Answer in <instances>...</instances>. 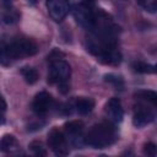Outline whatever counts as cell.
I'll return each mask as SVG.
<instances>
[{"instance_id": "22", "label": "cell", "mask_w": 157, "mask_h": 157, "mask_svg": "<svg viewBox=\"0 0 157 157\" xmlns=\"http://www.w3.org/2000/svg\"><path fill=\"white\" fill-rule=\"evenodd\" d=\"M20 18V15L16 12V11H10V12H7L5 16H4V21L6 22V23H13V22H16L17 20Z\"/></svg>"}, {"instance_id": "5", "label": "cell", "mask_w": 157, "mask_h": 157, "mask_svg": "<svg viewBox=\"0 0 157 157\" xmlns=\"http://www.w3.org/2000/svg\"><path fill=\"white\" fill-rule=\"evenodd\" d=\"M48 146L56 156H66L69 148L66 146V140L64 134L59 129H52L48 134Z\"/></svg>"}, {"instance_id": "23", "label": "cell", "mask_w": 157, "mask_h": 157, "mask_svg": "<svg viewBox=\"0 0 157 157\" xmlns=\"http://www.w3.org/2000/svg\"><path fill=\"white\" fill-rule=\"evenodd\" d=\"M0 109L1 110H5L6 109V103H5V101H4L2 97H0Z\"/></svg>"}, {"instance_id": "26", "label": "cell", "mask_w": 157, "mask_h": 157, "mask_svg": "<svg viewBox=\"0 0 157 157\" xmlns=\"http://www.w3.org/2000/svg\"><path fill=\"white\" fill-rule=\"evenodd\" d=\"M29 1H32V2H36V1H37V0H29Z\"/></svg>"}, {"instance_id": "13", "label": "cell", "mask_w": 157, "mask_h": 157, "mask_svg": "<svg viewBox=\"0 0 157 157\" xmlns=\"http://www.w3.org/2000/svg\"><path fill=\"white\" fill-rule=\"evenodd\" d=\"M64 128H65V132L70 137L75 139V137H78L82 134V131H83V123L81 120H71V121L66 123Z\"/></svg>"}, {"instance_id": "12", "label": "cell", "mask_w": 157, "mask_h": 157, "mask_svg": "<svg viewBox=\"0 0 157 157\" xmlns=\"http://www.w3.org/2000/svg\"><path fill=\"white\" fill-rule=\"evenodd\" d=\"M17 148V140L13 135L6 134L0 139V152L9 153Z\"/></svg>"}, {"instance_id": "14", "label": "cell", "mask_w": 157, "mask_h": 157, "mask_svg": "<svg viewBox=\"0 0 157 157\" xmlns=\"http://www.w3.org/2000/svg\"><path fill=\"white\" fill-rule=\"evenodd\" d=\"M21 74L25 78V81L28 83V85H34L38 78H39V75H38V71L33 67H29V66H23L21 69Z\"/></svg>"}, {"instance_id": "16", "label": "cell", "mask_w": 157, "mask_h": 157, "mask_svg": "<svg viewBox=\"0 0 157 157\" xmlns=\"http://www.w3.org/2000/svg\"><path fill=\"white\" fill-rule=\"evenodd\" d=\"M13 63L7 47H6V42H0V65L2 66H9Z\"/></svg>"}, {"instance_id": "25", "label": "cell", "mask_w": 157, "mask_h": 157, "mask_svg": "<svg viewBox=\"0 0 157 157\" xmlns=\"http://www.w3.org/2000/svg\"><path fill=\"white\" fill-rule=\"evenodd\" d=\"M2 121H4V120H2V117L0 115V123H2Z\"/></svg>"}, {"instance_id": "9", "label": "cell", "mask_w": 157, "mask_h": 157, "mask_svg": "<svg viewBox=\"0 0 157 157\" xmlns=\"http://www.w3.org/2000/svg\"><path fill=\"white\" fill-rule=\"evenodd\" d=\"M105 113L113 123H120L124 117V110L119 98L113 97L105 103Z\"/></svg>"}, {"instance_id": "15", "label": "cell", "mask_w": 157, "mask_h": 157, "mask_svg": "<svg viewBox=\"0 0 157 157\" xmlns=\"http://www.w3.org/2000/svg\"><path fill=\"white\" fill-rule=\"evenodd\" d=\"M137 99H141V101H145V102H148L151 104H156V101H157V93L155 91H151V90H140L137 92H135L134 94Z\"/></svg>"}, {"instance_id": "4", "label": "cell", "mask_w": 157, "mask_h": 157, "mask_svg": "<svg viewBox=\"0 0 157 157\" xmlns=\"http://www.w3.org/2000/svg\"><path fill=\"white\" fill-rule=\"evenodd\" d=\"M72 16L76 21V23L87 29V31H92L94 27V13L91 10L90 6L85 5L83 2L81 4H76L72 7Z\"/></svg>"}, {"instance_id": "11", "label": "cell", "mask_w": 157, "mask_h": 157, "mask_svg": "<svg viewBox=\"0 0 157 157\" xmlns=\"http://www.w3.org/2000/svg\"><path fill=\"white\" fill-rule=\"evenodd\" d=\"M75 108L77 110L78 114L81 115H87L90 114L93 108H94V101L92 98H86V97H81L76 101L75 103Z\"/></svg>"}, {"instance_id": "1", "label": "cell", "mask_w": 157, "mask_h": 157, "mask_svg": "<svg viewBox=\"0 0 157 157\" xmlns=\"http://www.w3.org/2000/svg\"><path fill=\"white\" fill-rule=\"evenodd\" d=\"M117 139V130L112 123H99L93 125L85 137V144L93 148H104L110 146Z\"/></svg>"}, {"instance_id": "17", "label": "cell", "mask_w": 157, "mask_h": 157, "mask_svg": "<svg viewBox=\"0 0 157 157\" xmlns=\"http://www.w3.org/2000/svg\"><path fill=\"white\" fill-rule=\"evenodd\" d=\"M104 81L109 85H112L117 90H121L124 87V80L121 76L115 75V74H107L104 75Z\"/></svg>"}, {"instance_id": "18", "label": "cell", "mask_w": 157, "mask_h": 157, "mask_svg": "<svg viewBox=\"0 0 157 157\" xmlns=\"http://www.w3.org/2000/svg\"><path fill=\"white\" fill-rule=\"evenodd\" d=\"M132 69L139 74H155V66L144 61H136L132 64Z\"/></svg>"}, {"instance_id": "20", "label": "cell", "mask_w": 157, "mask_h": 157, "mask_svg": "<svg viewBox=\"0 0 157 157\" xmlns=\"http://www.w3.org/2000/svg\"><path fill=\"white\" fill-rule=\"evenodd\" d=\"M29 150L36 155V156H47V151L44 150L43 145L38 141H33L29 144Z\"/></svg>"}, {"instance_id": "2", "label": "cell", "mask_w": 157, "mask_h": 157, "mask_svg": "<svg viewBox=\"0 0 157 157\" xmlns=\"http://www.w3.org/2000/svg\"><path fill=\"white\" fill-rule=\"evenodd\" d=\"M71 75V67L67 61L56 59L50 64L49 74H48V82L52 85H58L59 91L65 94L70 90L69 78Z\"/></svg>"}, {"instance_id": "8", "label": "cell", "mask_w": 157, "mask_h": 157, "mask_svg": "<svg viewBox=\"0 0 157 157\" xmlns=\"http://www.w3.org/2000/svg\"><path fill=\"white\" fill-rule=\"evenodd\" d=\"M155 120V114L153 112L145 107V105H137L132 117V124L136 128H144L146 125H148L150 123H152Z\"/></svg>"}, {"instance_id": "7", "label": "cell", "mask_w": 157, "mask_h": 157, "mask_svg": "<svg viewBox=\"0 0 157 157\" xmlns=\"http://www.w3.org/2000/svg\"><path fill=\"white\" fill-rule=\"evenodd\" d=\"M53 102H54V99H53L52 94L45 91H42L36 94L33 103H32V109L37 115H45L50 110Z\"/></svg>"}, {"instance_id": "21", "label": "cell", "mask_w": 157, "mask_h": 157, "mask_svg": "<svg viewBox=\"0 0 157 157\" xmlns=\"http://www.w3.org/2000/svg\"><path fill=\"white\" fill-rule=\"evenodd\" d=\"M144 153L147 155V156H150V157H155L157 155V147H156V145L152 144V142L145 144V146H144Z\"/></svg>"}, {"instance_id": "10", "label": "cell", "mask_w": 157, "mask_h": 157, "mask_svg": "<svg viewBox=\"0 0 157 157\" xmlns=\"http://www.w3.org/2000/svg\"><path fill=\"white\" fill-rule=\"evenodd\" d=\"M97 59L102 64L110 65V66H117L121 63L123 56H121V53L115 47H112V48H108V49L103 50L99 55H97Z\"/></svg>"}, {"instance_id": "3", "label": "cell", "mask_w": 157, "mask_h": 157, "mask_svg": "<svg viewBox=\"0 0 157 157\" xmlns=\"http://www.w3.org/2000/svg\"><path fill=\"white\" fill-rule=\"evenodd\" d=\"M6 47L13 61L21 58L32 56L38 52V45L28 38H18L11 42H6Z\"/></svg>"}, {"instance_id": "19", "label": "cell", "mask_w": 157, "mask_h": 157, "mask_svg": "<svg viewBox=\"0 0 157 157\" xmlns=\"http://www.w3.org/2000/svg\"><path fill=\"white\" fill-rule=\"evenodd\" d=\"M136 2L142 10L150 13H155L157 11V0H137Z\"/></svg>"}, {"instance_id": "6", "label": "cell", "mask_w": 157, "mask_h": 157, "mask_svg": "<svg viewBox=\"0 0 157 157\" xmlns=\"http://www.w3.org/2000/svg\"><path fill=\"white\" fill-rule=\"evenodd\" d=\"M47 10L55 22H61L70 11L67 0H47Z\"/></svg>"}, {"instance_id": "24", "label": "cell", "mask_w": 157, "mask_h": 157, "mask_svg": "<svg viewBox=\"0 0 157 157\" xmlns=\"http://www.w3.org/2000/svg\"><path fill=\"white\" fill-rule=\"evenodd\" d=\"M94 2H96V0H83V4L87 5V6H90V7H91Z\"/></svg>"}]
</instances>
